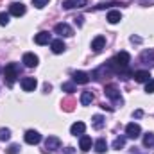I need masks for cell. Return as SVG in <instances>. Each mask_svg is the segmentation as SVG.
Wrapping results in <instances>:
<instances>
[{
	"label": "cell",
	"instance_id": "6",
	"mask_svg": "<svg viewBox=\"0 0 154 154\" xmlns=\"http://www.w3.org/2000/svg\"><path fill=\"white\" fill-rule=\"evenodd\" d=\"M25 142L29 145H38L39 142H41V134H39L38 131H34V129H29L25 133Z\"/></svg>",
	"mask_w": 154,
	"mask_h": 154
},
{
	"label": "cell",
	"instance_id": "13",
	"mask_svg": "<svg viewBox=\"0 0 154 154\" xmlns=\"http://www.w3.org/2000/svg\"><path fill=\"white\" fill-rule=\"evenodd\" d=\"M133 77L136 82H147L151 79V74H149V70H138V72H133Z\"/></svg>",
	"mask_w": 154,
	"mask_h": 154
},
{
	"label": "cell",
	"instance_id": "1",
	"mask_svg": "<svg viewBox=\"0 0 154 154\" xmlns=\"http://www.w3.org/2000/svg\"><path fill=\"white\" fill-rule=\"evenodd\" d=\"M18 65L16 63H9V65H5V68H4V81H5V84L11 88L14 82H16V77H18Z\"/></svg>",
	"mask_w": 154,
	"mask_h": 154
},
{
	"label": "cell",
	"instance_id": "27",
	"mask_svg": "<svg viewBox=\"0 0 154 154\" xmlns=\"http://www.w3.org/2000/svg\"><path fill=\"white\" fill-rule=\"evenodd\" d=\"M7 154H18L20 152V145H16V143H13V145H9L7 147V151H5Z\"/></svg>",
	"mask_w": 154,
	"mask_h": 154
},
{
	"label": "cell",
	"instance_id": "21",
	"mask_svg": "<svg viewBox=\"0 0 154 154\" xmlns=\"http://www.w3.org/2000/svg\"><path fill=\"white\" fill-rule=\"evenodd\" d=\"M95 151L99 154H102V152H106L108 151V143H106V140L104 138H99L97 142H95Z\"/></svg>",
	"mask_w": 154,
	"mask_h": 154
},
{
	"label": "cell",
	"instance_id": "18",
	"mask_svg": "<svg viewBox=\"0 0 154 154\" xmlns=\"http://www.w3.org/2000/svg\"><path fill=\"white\" fill-rule=\"evenodd\" d=\"M91 102H93V93H91L90 90L82 91V93H81V104H82V106H90Z\"/></svg>",
	"mask_w": 154,
	"mask_h": 154
},
{
	"label": "cell",
	"instance_id": "25",
	"mask_svg": "<svg viewBox=\"0 0 154 154\" xmlns=\"http://www.w3.org/2000/svg\"><path fill=\"white\" fill-rule=\"evenodd\" d=\"M11 138V131L9 129H0V142H5V140H9Z\"/></svg>",
	"mask_w": 154,
	"mask_h": 154
},
{
	"label": "cell",
	"instance_id": "12",
	"mask_svg": "<svg viewBox=\"0 0 154 154\" xmlns=\"http://www.w3.org/2000/svg\"><path fill=\"white\" fill-rule=\"evenodd\" d=\"M79 149L82 152H88L91 149V138L86 136V134H81V138H79Z\"/></svg>",
	"mask_w": 154,
	"mask_h": 154
},
{
	"label": "cell",
	"instance_id": "9",
	"mask_svg": "<svg viewBox=\"0 0 154 154\" xmlns=\"http://www.w3.org/2000/svg\"><path fill=\"white\" fill-rule=\"evenodd\" d=\"M36 86H38V81H36L34 77H23V79H22V88H23V91H34Z\"/></svg>",
	"mask_w": 154,
	"mask_h": 154
},
{
	"label": "cell",
	"instance_id": "29",
	"mask_svg": "<svg viewBox=\"0 0 154 154\" xmlns=\"http://www.w3.org/2000/svg\"><path fill=\"white\" fill-rule=\"evenodd\" d=\"M48 2H50V0H32V5L38 7V9H41V7H45Z\"/></svg>",
	"mask_w": 154,
	"mask_h": 154
},
{
	"label": "cell",
	"instance_id": "23",
	"mask_svg": "<svg viewBox=\"0 0 154 154\" xmlns=\"http://www.w3.org/2000/svg\"><path fill=\"white\" fill-rule=\"evenodd\" d=\"M124 145H125V138H124V136H118L115 142H113V149H116V151L124 149Z\"/></svg>",
	"mask_w": 154,
	"mask_h": 154
},
{
	"label": "cell",
	"instance_id": "7",
	"mask_svg": "<svg viewBox=\"0 0 154 154\" xmlns=\"http://www.w3.org/2000/svg\"><path fill=\"white\" fill-rule=\"evenodd\" d=\"M9 13L13 14V16H23L25 14V5L22 4V2H13L11 5H9Z\"/></svg>",
	"mask_w": 154,
	"mask_h": 154
},
{
	"label": "cell",
	"instance_id": "20",
	"mask_svg": "<svg viewBox=\"0 0 154 154\" xmlns=\"http://www.w3.org/2000/svg\"><path fill=\"white\" fill-rule=\"evenodd\" d=\"M120 20H122V14H120V11L113 9V11H109V13H108V22H109V23H118Z\"/></svg>",
	"mask_w": 154,
	"mask_h": 154
},
{
	"label": "cell",
	"instance_id": "4",
	"mask_svg": "<svg viewBox=\"0 0 154 154\" xmlns=\"http://www.w3.org/2000/svg\"><path fill=\"white\" fill-rule=\"evenodd\" d=\"M140 133H142V127H140L138 124H134V122L127 124V127H125V136H127V138L136 140V138L140 136Z\"/></svg>",
	"mask_w": 154,
	"mask_h": 154
},
{
	"label": "cell",
	"instance_id": "8",
	"mask_svg": "<svg viewBox=\"0 0 154 154\" xmlns=\"http://www.w3.org/2000/svg\"><path fill=\"white\" fill-rule=\"evenodd\" d=\"M22 63H23L27 68H34V66L38 65V56H36V54H32V52H27V54H23Z\"/></svg>",
	"mask_w": 154,
	"mask_h": 154
},
{
	"label": "cell",
	"instance_id": "17",
	"mask_svg": "<svg viewBox=\"0 0 154 154\" xmlns=\"http://www.w3.org/2000/svg\"><path fill=\"white\" fill-rule=\"evenodd\" d=\"M34 41H36L38 45H47V43L50 41V32H47V31L38 32V34H36V38H34Z\"/></svg>",
	"mask_w": 154,
	"mask_h": 154
},
{
	"label": "cell",
	"instance_id": "11",
	"mask_svg": "<svg viewBox=\"0 0 154 154\" xmlns=\"http://www.w3.org/2000/svg\"><path fill=\"white\" fill-rule=\"evenodd\" d=\"M72 77H74V82H77V84H86V82H90V75H88L86 72H82V70L74 72Z\"/></svg>",
	"mask_w": 154,
	"mask_h": 154
},
{
	"label": "cell",
	"instance_id": "3",
	"mask_svg": "<svg viewBox=\"0 0 154 154\" xmlns=\"http://www.w3.org/2000/svg\"><path fill=\"white\" fill-rule=\"evenodd\" d=\"M104 93H106V97H108V99H111L113 102H120V104H122L120 91H118V88H116L115 84H108V86L104 88Z\"/></svg>",
	"mask_w": 154,
	"mask_h": 154
},
{
	"label": "cell",
	"instance_id": "28",
	"mask_svg": "<svg viewBox=\"0 0 154 154\" xmlns=\"http://www.w3.org/2000/svg\"><path fill=\"white\" fill-rule=\"evenodd\" d=\"M145 91L147 93H154V79H149L145 82Z\"/></svg>",
	"mask_w": 154,
	"mask_h": 154
},
{
	"label": "cell",
	"instance_id": "30",
	"mask_svg": "<svg viewBox=\"0 0 154 154\" xmlns=\"http://www.w3.org/2000/svg\"><path fill=\"white\" fill-rule=\"evenodd\" d=\"M9 23V14L7 13H0V25H7Z\"/></svg>",
	"mask_w": 154,
	"mask_h": 154
},
{
	"label": "cell",
	"instance_id": "26",
	"mask_svg": "<svg viewBox=\"0 0 154 154\" xmlns=\"http://www.w3.org/2000/svg\"><path fill=\"white\" fill-rule=\"evenodd\" d=\"M61 90L66 91V93H72V91H75V86H74L72 82H65V84L61 86Z\"/></svg>",
	"mask_w": 154,
	"mask_h": 154
},
{
	"label": "cell",
	"instance_id": "32",
	"mask_svg": "<svg viewBox=\"0 0 154 154\" xmlns=\"http://www.w3.org/2000/svg\"><path fill=\"white\" fill-rule=\"evenodd\" d=\"M50 90H52V86H50V84H45V93H48Z\"/></svg>",
	"mask_w": 154,
	"mask_h": 154
},
{
	"label": "cell",
	"instance_id": "10",
	"mask_svg": "<svg viewBox=\"0 0 154 154\" xmlns=\"http://www.w3.org/2000/svg\"><path fill=\"white\" fill-rule=\"evenodd\" d=\"M86 4H88V0H65L63 7L65 9H79V7H84Z\"/></svg>",
	"mask_w": 154,
	"mask_h": 154
},
{
	"label": "cell",
	"instance_id": "33",
	"mask_svg": "<svg viewBox=\"0 0 154 154\" xmlns=\"http://www.w3.org/2000/svg\"><path fill=\"white\" fill-rule=\"evenodd\" d=\"M0 72H2V68H0Z\"/></svg>",
	"mask_w": 154,
	"mask_h": 154
},
{
	"label": "cell",
	"instance_id": "19",
	"mask_svg": "<svg viewBox=\"0 0 154 154\" xmlns=\"http://www.w3.org/2000/svg\"><path fill=\"white\" fill-rule=\"evenodd\" d=\"M140 59H142V63H145V65H154V50H145V52H142V56H140Z\"/></svg>",
	"mask_w": 154,
	"mask_h": 154
},
{
	"label": "cell",
	"instance_id": "24",
	"mask_svg": "<svg viewBox=\"0 0 154 154\" xmlns=\"http://www.w3.org/2000/svg\"><path fill=\"white\" fill-rule=\"evenodd\" d=\"M143 145H145V147H152L154 145V134L152 133H147V134L143 136Z\"/></svg>",
	"mask_w": 154,
	"mask_h": 154
},
{
	"label": "cell",
	"instance_id": "2",
	"mask_svg": "<svg viewBox=\"0 0 154 154\" xmlns=\"http://www.w3.org/2000/svg\"><path fill=\"white\" fill-rule=\"evenodd\" d=\"M54 32L59 34L61 38H70V36H74V29H72L68 23H57V25L54 27Z\"/></svg>",
	"mask_w": 154,
	"mask_h": 154
},
{
	"label": "cell",
	"instance_id": "14",
	"mask_svg": "<svg viewBox=\"0 0 154 154\" xmlns=\"http://www.w3.org/2000/svg\"><path fill=\"white\" fill-rule=\"evenodd\" d=\"M50 48H52L54 54H63L66 47H65L63 39H54V41H50Z\"/></svg>",
	"mask_w": 154,
	"mask_h": 154
},
{
	"label": "cell",
	"instance_id": "22",
	"mask_svg": "<svg viewBox=\"0 0 154 154\" xmlns=\"http://www.w3.org/2000/svg\"><path fill=\"white\" fill-rule=\"evenodd\" d=\"M91 124H93L95 129H102V127H104V116L102 115H95L93 118H91Z\"/></svg>",
	"mask_w": 154,
	"mask_h": 154
},
{
	"label": "cell",
	"instance_id": "15",
	"mask_svg": "<svg viewBox=\"0 0 154 154\" xmlns=\"http://www.w3.org/2000/svg\"><path fill=\"white\" fill-rule=\"evenodd\" d=\"M84 131H86V124H84V122H75V124H72V127H70V133H72L74 136L84 134Z\"/></svg>",
	"mask_w": 154,
	"mask_h": 154
},
{
	"label": "cell",
	"instance_id": "31",
	"mask_svg": "<svg viewBox=\"0 0 154 154\" xmlns=\"http://www.w3.org/2000/svg\"><path fill=\"white\" fill-rule=\"evenodd\" d=\"M142 115H143V111H142V109H136V111H134V116H136V118H140Z\"/></svg>",
	"mask_w": 154,
	"mask_h": 154
},
{
	"label": "cell",
	"instance_id": "16",
	"mask_svg": "<svg viewBox=\"0 0 154 154\" xmlns=\"http://www.w3.org/2000/svg\"><path fill=\"white\" fill-rule=\"evenodd\" d=\"M104 45H106V38H104V36H97V38L91 41V48H93V52H100V50L104 48Z\"/></svg>",
	"mask_w": 154,
	"mask_h": 154
},
{
	"label": "cell",
	"instance_id": "5",
	"mask_svg": "<svg viewBox=\"0 0 154 154\" xmlns=\"http://www.w3.org/2000/svg\"><path fill=\"white\" fill-rule=\"evenodd\" d=\"M45 147H47L48 152H54V151H57V149L61 147V140H59L57 136H48V138L45 140Z\"/></svg>",
	"mask_w": 154,
	"mask_h": 154
}]
</instances>
